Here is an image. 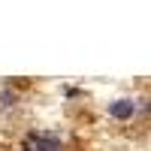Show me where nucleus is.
I'll return each instance as SVG.
<instances>
[{"instance_id": "f257e3e1", "label": "nucleus", "mask_w": 151, "mask_h": 151, "mask_svg": "<svg viewBox=\"0 0 151 151\" xmlns=\"http://www.w3.org/2000/svg\"><path fill=\"white\" fill-rule=\"evenodd\" d=\"M24 151H64V142L55 133H33L24 142Z\"/></svg>"}]
</instances>
